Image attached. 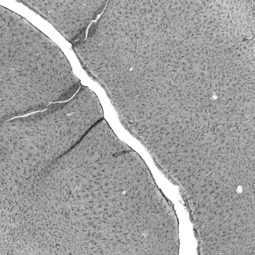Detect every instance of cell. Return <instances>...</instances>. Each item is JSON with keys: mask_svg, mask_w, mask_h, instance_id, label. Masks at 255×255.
Masks as SVG:
<instances>
[{"mask_svg": "<svg viewBox=\"0 0 255 255\" xmlns=\"http://www.w3.org/2000/svg\"><path fill=\"white\" fill-rule=\"evenodd\" d=\"M0 13L1 123L72 98L80 81L58 46L15 12Z\"/></svg>", "mask_w": 255, "mask_h": 255, "instance_id": "obj_1", "label": "cell"}, {"mask_svg": "<svg viewBox=\"0 0 255 255\" xmlns=\"http://www.w3.org/2000/svg\"><path fill=\"white\" fill-rule=\"evenodd\" d=\"M48 21L72 44L83 40L88 26L107 0H18Z\"/></svg>", "mask_w": 255, "mask_h": 255, "instance_id": "obj_2", "label": "cell"}, {"mask_svg": "<svg viewBox=\"0 0 255 255\" xmlns=\"http://www.w3.org/2000/svg\"><path fill=\"white\" fill-rule=\"evenodd\" d=\"M184 122V121H183ZM184 135H185V129H184Z\"/></svg>", "mask_w": 255, "mask_h": 255, "instance_id": "obj_3", "label": "cell"}]
</instances>
